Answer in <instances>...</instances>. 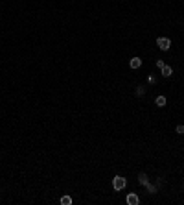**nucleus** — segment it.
<instances>
[{"label":"nucleus","instance_id":"nucleus-1","mask_svg":"<svg viewBox=\"0 0 184 205\" xmlns=\"http://www.w3.org/2000/svg\"><path fill=\"white\" fill-rule=\"evenodd\" d=\"M125 185H127V179L122 177V176H116V177L112 179V187H114V190H123Z\"/></svg>","mask_w":184,"mask_h":205},{"label":"nucleus","instance_id":"nucleus-2","mask_svg":"<svg viewBox=\"0 0 184 205\" xmlns=\"http://www.w3.org/2000/svg\"><path fill=\"white\" fill-rule=\"evenodd\" d=\"M157 45H158L160 50L166 52V50H169V46H171V41H169L168 37H158V39H157Z\"/></svg>","mask_w":184,"mask_h":205},{"label":"nucleus","instance_id":"nucleus-3","mask_svg":"<svg viewBox=\"0 0 184 205\" xmlns=\"http://www.w3.org/2000/svg\"><path fill=\"white\" fill-rule=\"evenodd\" d=\"M140 203V198H138V194L131 192V194H127V205H138Z\"/></svg>","mask_w":184,"mask_h":205},{"label":"nucleus","instance_id":"nucleus-4","mask_svg":"<svg viewBox=\"0 0 184 205\" xmlns=\"http://www.w3.org/2000/svg\"><path fill=\"white\" fill-rule=\"evenodd\" d=\"M160 70H162V76H164V78H169L171 74H173V69L169 67V65H164V67H162Z\"/></svg>","mask_w":184,"mask_h":205},{"label":"nucleus","instance_id":"nucleus-5","mask_svg":"<svg viewBox=\"0 0 184 205\" xmlns=\"http://www.w3.org/2000/svg\"><path fill=\"white\" fill-rule=\"evenodd\" d=\"M129 65H131V69H140V67H142V59H140V57H133L131 61H129Z\"/></svg>","mask_w":184,"mask_h":205},{"label":"nucleus","instance_id":"nucleus-6","mask_svg":"<svg viewBox=\"0 0 184 205\" xmlns=\"http://www.w3.org/2000/svg\"><path fill=\"white\" fill-rule=\"evenodd\" d=\"M138 181H140V185H147V183H149V177H147V174H146V172H142V174H140L138 176Z\"/></svg>","mask_w":184,"mask_h":205},{"label":"nucleus","instance_id":"nucleus-7","mask_svg":"<svg viewBox=\"0 0 184 205\" xmlns=\"http://www.w3.org/2000/svg\"><path fill=\"white\" fill-rule=\"evenodd\" d=\"M155 104H157L158 107H164V105H166V96H157Z\"/></svg>","mask_w":184,"mask_h":205},{"label":"nucleus","instance_id":"nucleus-8","mask_svg":"<svg viewBox=\"0 0 184 205\" xmlns=\"http://www.w3.org/2000/svg\"><path fill=\"white\" fill-rule=\"evenodd\" d=\"M146 94V87H144V85H138V87H136V96H144Z\"/></svg>","mask_w":184,"mask_h":205},{"label":"nucleus","instance_id":"nucleus-9","mask_svg":"<svg viewBox=\"0 0 184 205\" xmlns=\"http://www.w3.org/2000/svg\"><path fill=\"white\" fill-rule=\"evenodd\" d=\"M146 187H147V190H149V194H155V192L158 190V187H157V185H151V183H147V185H146Z\"/></svg>","mask_w":184,"mask_h":205},{"label":"nucleus","instance_id":"nucleus-10","mask_svg":"<svg viewBox=\"0 0 184 205\" xmlns=\"http://www.w3.org/2000/svg\"><path fill=\"white\" fill-rule=\"evenodd\" d=\"M61 203H63V205H70V203H72V198H70V196H63V198H61Z\"/></svg>","mask_w":184,"mask_h":205},{"label":"nucleus","instance_id":"nucleus-11","mask_svg":"<svg viewBox=\"0 0 184 205\" xmlns=\"http://www.w3.org/2000/svg\"><path fill=\"white\" fill-rule=\"evenodd\" d=\"M175 131H177L179 135H184V126H182V124H179V126L175 127Z\"/></svg>","mask_w":184,"mask_h":205},{"label":"nucleus","instance_id":"nucleus-12","mask_svg":"<svg viewBox=\"0 0 184 205\" xmlns=\"http://www.w3.org/2000/svg\"><path fill=\"white\" fill-rule=\"evenodd\" d=\"M147 81H149L151 85H155V83H157V78H155V76H151V74H149V76H147Z\"/></svg>","mask_w":184,"mask_h":205},{"label":"nucleus","instance_id":"nucleus-13","mask_svg":"<svg viewBox=\"0 0 184 205\" xmlns=\"http://www.w3.org/2000/svg\"><path fill=\"white\" fill-rule=\"evenodd\" d=\"M157 67L162 69V67H164V61H162V59H157Z\"/></svg>","mask_w":184,"mask_h":205}]
</instances>
